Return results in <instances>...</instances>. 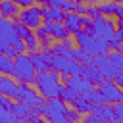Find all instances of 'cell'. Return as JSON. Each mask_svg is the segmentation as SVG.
Listing matches in <instances>:
<instances>
[{"label":"cell","instance_id":"cell-1","mask_svg":"<svg viewBox=\"0 0 123 123\" xmlns=\"http://www.w3.org/2000/svg\"><path fill=\"white\" fill-rule=\"evenodd\" d=\"M77 38L79 48H83L85 52H88L90 56H104L110 50V40L98 37V35H90L86 31H79L77 35H73Z\"/></svg>","mask_w":123,"mask_h":123},{"label":"cell","instance_id":"cell-2","mask_svg":"<svg viewBox=\"0 0 123 123\" xmlns=\"http://www.w3.org/2000/svg\"><path fill=\"white\" fill-rule=\"evenodd\" d=\"M12 75H13L19 83L35 85L37 69H35V63H33L31 54L27 56V54L23 52V54H17V56L13 58V69H12Z\"/></svg>","mask_w":123,"mask_h":123},{"label":"cell","instance_id":"cell-3","mask_svg":"<svg viewBox=\"0 0 123 123\" xmlns=\"http://www.w3.org/2000/svg\"><path fill=\"white\" fill-rule=\"evenodd\" d=\"M35 85H37V90L48 100V98H54L58 96V88H60V73L56 71H37V77H35Z\"/></svg>","mask_w":123,"mask_h":123},{"label":"cell","instance_id":"cell-4","mask_svg":"<svg viewBox=\"0 0 123 123\" xmlns=\"http://www.w3.org/2000/svg\"><path fill=\"white\" fill-rule=\"evenodd\" d=\"M67 104L60 98V96H54V98H48L44 104H40V113L42 117L54 121V123H67Z\"/></svg>","mask_w":123,"mask_h":123},{"label":"cell","instance_id":"cell-5","mask_svg":"<svg viewBox=\"0 0 123 123\" xmlns=\"http://www.w3.org/2000/svg\"><path fill=\"white\" fill-rule=\"evenodd\" d=\"M50 67H52V71H56L60 75H81V71H83V63L75 62L73 58L56 54V52H50Z\"/></svg>","mask_w":123,"mask_h":123},{"label":"cell","instance_id":"cell-6","mask_svg":"<svg viewBox=\"0 0 123 123\" xmlns=\"http://www.w3.org/2000/svg\"><path fill=\"white\" fill-rule=\"evenodd\" d=\"M13 100H17V102H25V104H29V106H40V104L46 102V98H44L38 90H35L33 86H29L27 83H19V85H17Z\"/></svg>","mask_w":123,"mask_h":123},{"label":"cell","instance_id":"cell-7","mask_svg":"<svg viewBox=\"0 0 123 123\" xmlns=\"http://www.w3.org/2000/svg\"><path fill=\"white\" fill-rule=\"evenodd\" d=\"M96 90L100 92L104 104H119V102H123V88L117 86L111 79H104V83H100Z\"/></svg>","mask_w":123,"mask_h":123},{"label":"cell","instance_id":"cell-8","mask_svg":"<svg viewBox=\"0 0 123 123\" xmlns=\"http://www.w3.org/2000/svg\"><path fill=\"white\" fill-rule=\"evenodd\" d=\"M17 17H19V21H21V23H25L29 29H37V27L42 23V8L27 6V8L19 10Z\"/></svg>","mask_w":123,"mask_h":123},{"label":"cell","instance_id":"cell-9","mask_svg":"<svg viewBox=\"0 0 123 123\" xmlns=\"http://www.w3.org/2000/svg\"><path fill=\"white\" fill-rule=\"evenodd\" d=\"M92 31H94V35H98V37H102V38H106V40H111V37L115 35V23L111 21V19H108V17H98V19H92Z\"/></svg>","mask_w":123,"mask_h":123},{"label":"cell","instance_id":"cell-10","mask_svg":"<svg viewBox=\"0 0 123 123\" xmlns=\"http://www.w3.org/2000/svg\"><path fill=\"white\" fill-rule=\"evenodd\" d=\"M92 65H96V69H98L106 79H113V77L119 73V67H115L106 54H104V56H92Z\"/></svg>","mask_w":123,"mask_h":123},{"label":"cell","instance_id":"cell-11","mask_svg":"<svg viewBox=\"0 0 123 123\" xmlns=\"http://www.w3.org/2000/svg\"><path fill=\"white\" fill-rule=\"evenodd\" d=\"M15 37H17V35H15L13 21H12L10 17L0 15V48H4L6 44H10Z\"/></svg>","mask_w":123,"mask_h":123},{"label":"cell","instance_id":"cell-12","mask_svg":"<svg viewBox=\"0 0 123 123\" xmlns=\"http://www.w3.org/2000/svg\"><path fill=\"white\" fill-rule=\"evenodd\" d=\"M63 25H65V29L69 31V35H77L79 31H83V25H81V13H77V12H65Z\"/></svg>","mask_w":123,"mask_h":123},{"label":"cell","instance_id":"cell-13","mask_svg":"<svg viewBox=\"0 0 123 123\" xmlns=\"http://www.w3.org/2000/svg\"><path fill=\"white\" fill-rule=\"evenodd\" d=\"M42 21L44 23H52V21H58V23H63V17H65V12L62 8H52V6H46L42 4Z\"/></svg>","mask_w":123,"mask_h":123},{"label":"cell","instance_id":"cell-14","mask_svg":"<svg viewBox=\"0 0 123 123\" xmlns=\"http://www.w3.org/2000/svg\"><path fill=\"white\" fill-rule=\"evenodd\" d=\"M33 58V63H35V69L37 71H50V52L42 50V52H33L31 54Z\"/></svg>","mask_w":123,"mask_h":123},{"label":"cell","instance_id":"cell-15","mask_svg":"<svg viewBox=\"0 0 123 123\" xmlns=\"http://www.w3.org/2000/svg\"><path fill=\"white\" fill-rule=\"evenodd\" d=\"M81 77H85V79L90 81L92 85H100V83H104V79H106V77L96 69V65H92V63H85V65H83Z\"/></svg>","mask_w":123,"mask_h":123},{"label":"cell","instance_id":"cell-16","mask_svg":"<svg viewBox=\"0 0 123 123\" xmlns=\"http://www.w3.org/2000/svg\"><path fill=\"white\" fill-rule=\"evenodd\" d=\"M19 13V6L13 2V0H0V15L4 17H15Z\"/></svg>","mask_w":123,"mask_h":123},{"label":"cell","instance_id":"cell-17","mask_svg":"<svg viewBox=\"0 0 123 123\" xmlns=\"http://www.w3.org/2000/svg\"><path fill=\"white\" fill-rule=\"evenodd\" d=\"M50 37L56 38V40H63V38H69V31L65 29L63 23L52 21V23H50Z\"/></svg>","mask_w":123,"mask_h":123},{"label":"cell","instance_id":"cell-18","mask_svg":"<svg viewBox=\"0 0 123 123\" xmlns=\"http://www.w3.org/2000/svg\"><path fill=\"white\" fill-rule=\"evenodd\" d=\"M73 50H75V48H73V44H71L67 38H63V40H58V44H54V50H52V52L71 58V56H73Z\"/></svg>","mask_w":123,"mask_h":123},{"label":"cell","instance_id":"cell-19","mask_svg":"<svg viewBox=\"0 0 123 123\" xmlns=\"http://www.w3.org/2000/svg\"><path fill=\"white\" fill-rule=\"evenodd\" d=\"M58 96L65 102V104H71L77 96H79V92L75 90V88H71V86H65V85H60V88H58Z\"/></svg>","mask_w":123,"mask_h":123},{"label":"cell","instance_id":"cell-20","mask_svg":"<svg viewBox=\"0 0 123 123\" xmlns=\"http://www.w3.org/2000/svg\"><path fill=\"white\" fill-rule=\"evenodd\" d=\"M15 88H17V85H15L13 79H10V77H2V81H0V92H2V94L13 98V96H15Z\"/></svg>","mask_w":123,"mask_h":123},{"label":"cell","instance_id":"cell-21","mask_svg":"<svg viewBox=\"0 0 123 123\" xmlns=\"http://www.w3.org/2000/svg\"><path fill=\"white\" fill-rule=\"evenodd\" d=\"M119 2H113V0H110V2H100L96 8L100 10V13L102 15H115L117 13V10H119Z\"/></svg>","mask_w":123,"mask_h":123},{"label":"cell","instance_id":"cell-22","mask_svg":"<svg viewBox=\"0 0 123 123\" xmlns=\"http://www.w3.org/2000/svg\"><path fill=\"white\" fill-rule=\"evenodd\" d=\"M71 106H73L75 110H79L81 113H90V111H92V102H88V100L83 98V96H77V98L71 102Z\"/></svg>","mask_w":123,"mask_h":123},{"label":"cell","instance_id":"cell-23","mask_svg":"<svg viewBox=\"0 0 123 123\" xmlns=\"http://www.w3.org/2000/svg\"><path fill=\"white\" fill-rule=\"evenodd\" d=\"M12 111H13V115L19 119V117H27V113H29V104H25V102H17V100H13V106H12Z\"/></svg>","mask_w":123,"mask_h":123},{"label":"cell","instance_id":"cell-24","mask_svg":"<svg viewBox=\"0 0 123 123\" xmlns=\"http://www.w3.org/2000/svg\"><path fill=\"white\" fill-rule=\"evenodd\" d=\"M71 58H73L75 62L83 63V65H85V63H92V56H90L88 52H85L83 48H75V50H73V56H71Z\"/></svg>","mask_w":123,"mask_h":123},{"label":"cell","instance_id":"cell-25","mask_svg":"<svg viewBox=\"0 0 123 123\" xmlns=\"http://www.w3.org/2000/svg\"><path fill=\"white\" fill-rule=\"evenodd\" d=\"M12 69H13V60L8 58L6 54H0V73L12 75Z\"/></svg>","mask_w":123,"mask_h":123},{"label":"cell","instance_id":"cell-26","mask_svg":"<svg viewBox=\"0 0 123 123\" xmlns=\"http://www.w3.org/2000/svg\"><path fill=\"white\" fill-rule=\"evenodd\" d=\"M23 42H25V48L33 54V52H37V48H38V38H37V35L35 33H29V35H25L23 37Z\"/></svg>","mask_w":123,"mask_h":123},{"label":"cell","instance_id":"cell-27","mask_svg":"<svg viewBox=\"0 0 123 123\" xmlns=\"http://www.w3.org/2000/svg\"><path fill=\"white\" fill-rule=\"evenodd\" d=\"M17 117L13 115V111L12 110H8V108H2L0 106V123H12V121H15Z\"/></svg>","mask_w":123,"mask_h":123},{"label":"cell","instance_id":"cell-28","mask_svg":"<svg viewBox=\"0 0 123 123\" xmlns=\"http://www.w3.org/2000/svg\"><path fill=\"white\" fill-rule=\"evenodd\" d=\"M35 35H37V38H38V40H40V38H46V37H50V23H40V25L37 27Z\"/></svg>","mask_w":123,"mask_h":123},{"label":"cell","instance_id":"cell-29","mask_svg":"<svg viewBox=\"0 0 123 123\" xmlns=\"http://www.w3.org/2000/svg\"><path fill=\"white\" fill-rule=\"evenodd\" d=\"M106 56L111 60V63H113L115 67H119V69L123 67V54H121V52H115V50H113V52H108Z\"/></svg>","mask_w":123,"mask_h":123},{"label":"cell","instance_id":"cell-30","mask_svg":"<svg viewBox=\"0 0 123 123\" xmlns=\"http://www.w3.org/2000/svg\"><path fill=\"white\" fill-rule=\"evenodd\" d=\"M13 27H15V35H17V37H21V38H23L25 35H29V33H31V29H29L25 23H21L19 19L13 23Z\"/></svg>","mask_w":123,"mask_h":123},{"label":"cell","instance_id":"cell-31","mask_svg":"<svg viewBox=\"0 0 123 123\" xmlns=\"http://www.w3.org/2000/svg\"><path fill=\"white\" fill-rule=\"evenodd\" d=\"M10 44L13 46V50H15L17 54H23V52L27 50V48H25V42H23V38H21V37H15V38H13Z\"/></svg>","mask_w":123,"mask_h":123},{"label":"cell","instance_id":"cell-32","mask_svg":"<svg viewBox=\"0 0 123 123\" xmlns=\"http://www.w3.org/2000/svg\"><path fill=\"white\" fill-rule=\"evenodd\" d=\"M85 15H88V17H92V19L102 17V13H100V10H98L96 6H85Z\"/></svg>","mask_w":123,"mask_h":123},{"label":"cell","instance_id":"cell-33","mask_svg":"<svg viewBox=\"0 0 123 123\" xmlns=\"http://www.w3.org/2000/svg\"><path fill=\"white\" fill-rule=\"evenodd\" d=\"M65 115H67V119H69V121H79V119H81V111H79V110H75V108H67Z\"/></svg>","mask_w":123,"mask_h":123},{"label":"cell","instance_id":"cell-34","mask_svg":"<svg viewBox=\"0 0 123 123\" xmlns=\"http://www.w3.org/2000/svg\"><path fill=\"white\" fill-rule=\"evenodd\" d=\"M0 106H2V108L12 110V106H13V98H10V96H6V94H2V92H0Z\"/></svg>","mask_w":123,"mask_h":123},{"label":"cell","instance_id":"cell-35","mask_svg":"<svg viewBox=\"0 0 123 123\" xmlns=\"http://www.w3.org/2000/svg\"><path fill=\"white\" fill-rule=\"evenodd\" d=\"M111 106H113V111H115V119L123 121V102H119V104H111Z\"/></svg>","mask_w":123,"mask_h":123},{"label":"cell","instance_id":"cell-36","mask_svg":"<svg viewBox=\"0 0 123 123\" xmlns=\"http://www.w3.org/2000/svg\"><path fill=\"white\" fill-rule=\"evenodd\" d=\"M2 54H6V56H8V58H12V60L17 56V52L13 50V46H12V44H6V46L2 48Z\"/></svg>","mask_w":123,"mask_h":123},{"label":"cell","instance_id":"cell-37","mask_svg":"<svg viewBox=\"0 0 123 123\" xmlns=\"http://www.w3.org/2000/svg\"><path fill=\"white\" fill-rule=\"evenodd\" d=\"M110 48H113L115 52H121V54H123V42H117V40H110Z\"/></svg>","mask_w":123,"mask_h":123},{"label":"cell","instance_id":"cell-38","mask_svg":"<svg viewBox=\"0 0 123 123\" xmlns=\"http://www.w3.org/2000/svg\"><path fill=\"white\" fill-rule=\"evenodd\" d=\"M86 121H88V123H100V121H102V117L90 111V115H86Z\"/></svg>","mask_w":123,"mask_h":123},{"label":"cell","instance_id":"cell-39","mask_svg":"<svg viewBox=\"0 0 123 123\" xmlns=\"http://www.w3.org/2000/svg\"><path fill=\"white\" fill-rule=\"evenodd\" d=\"M113 83H115L117 86H121V88H123V71H119V73L113 77Z\"/></svg>","mask_w":123,"mask_h":123},{"label":"cell","instance_id":"cell-40","mask_svg":"<svg viewBox=\"0 0 123 123\" xmlns=\"http://www.w3.org/2000/svg\"><path fill=\"white\" fill-rule=\"evenodd\" d=\"M17 6H21V8H27V6H33V2L35 0H13Z\"/></svg>","mask_w":123,"mask_h":123},{"label":"cell","instance_id":"cell-41","mask_svg":"<svg viewBox=\"0 0 123 123\" xmlns=\"http://www.w3.org/2000/svg\"><path fill=\"white\" fill-rule=\"evenodd\" d=\"M115 29L123 33V17H117V23H115Z\"/></svg>","mask_w":123,"mask_h":123},{"label":"cell","instance_id":"cell-42","mask_svg":"<svg viewBox=\"0 0 123 123\" xmlns=\"http://www.w3.org/2000/svg\"><path fill=\"white\" fill-rule=\"evenodd\" d=\"M35 2H38V4H46L48 0H35Z\"/></svg>","mask_w":123,"mask_h":123},{"label":"cell","instance_id":"cell-43","mask_svg":"<svg viewBox=\"0 0 123 123\" xmlns=\"http://www.w3.org/2000/svg\"><path fill=\"white\" fill-rule=\"evenodd\" d=\"M113 2H119V4H123V0H113Z\"/></svg>","mask_w":123,"mask_h":123},{"label":"cell","instance_id":"cell-44","mask_svg":"<svg viewBox=\"0 0 123 123\" xmlns=\"http://www.w3.org/2000/svg\"><path fill=\"white\" fill-rule=\"evenodd\" d=\"M75 2H85V0H75Z\"/></svg>","mask_w":123,"mask_h":123},{"label":"cell","instance_id":"cell-45","mask_svg":"<svg viewBox=\"0 0 123 123\" xmlns=\"http://www.w3.org/2000/svg\"><path fill=\"white\" fill-rule=\"evenodd\" d=\"M119 71H123V67H121V69H119Z\"/></svg>","mask_w":123,"mask_h":123},{"label":"cell","instance_id":"cell-46","mask_svg":"<svg viewBox=\"0 0 123 123\" xmlns=\"http://www.w3.org/2000/svg\"><path fill=\"white\" fill-rule=\"evenodd\" d=\"M0 54H2V48H0Z\"/></svg>","mask_w":123,"mask_h":123},{"label":"cell","instance_id":"cell-47","mask_svg":"<svg viewBox=\"0 0 123 123\" xmlns=\"http://www.w3.org/2000/svg\"><path fill=\"white\" fill-rule=\"evenodd\" d=\"M0 81H2V77H0Z\"/></svg>","mask_w":123,"mask_h":123}]
</instances>
